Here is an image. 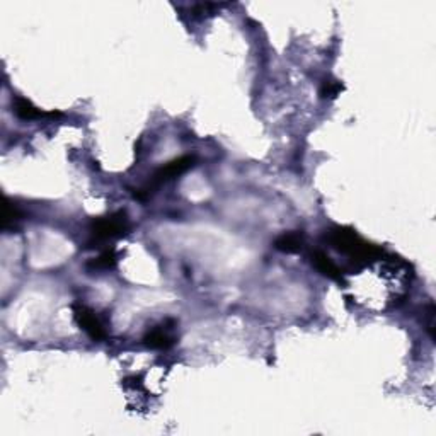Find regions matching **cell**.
Here are the masks:
<instances>
[{
    "label": "cell",
    "instance_id": "cell-8",
    "mask_svg": "<svg viewBox=\"0 0 436 436\" xmlns=\"http://www.w3.org/2000/svg\"><path fill=\"white\" fill-rule=\"evenodd\" d=\"M305 244V235L304 232H288V234H283L281 237H278L275 240V247L278 251L286 252V254H295V252L302 251Z\"/></svg>",
    "mask_w": 436,
    "mask_h": 436
},
{
    "label": "cell",
    "instance_id": "cell-4",
    "mask_svg": "<svg viewBox=\"0 0 436 436\" xmlns=\"http://www.w3.org/2000/svg\"><path fill=\"white\" fill-rule=\"evenodd\" d=\"M72 310H73V317H76V322L78 324V327H81V329L84 331L86 334L93 339V341L95 343L105 341V339L107 338V331H106L105 324H102L101 319L95 315L93 309H89V307L84 304H73Z\"/></svg>",
    "mask_w": 436,
    "mask_h": 436
},
{
    "label": "cell",
    "instance_id": "cell-11",
    "mask_svg": "<svg viewBox=\"0 0 436 436\" xmlns=\"http://www.w3.org/2000/svg\"><path fill=\"white\" fill-rule=\"evenodd\" d=\"M344 90V86L341 84V81H336V78H327L324 81V84L321 87V98L322 99H336L339 94Z\"/></svg>",
    "mask_w": 436,
    "mask_h": 436
},
{
    "label": "cell",
    "instance_id": "cell-9",
    "mask_svg": "<svg viewBox=\"0 0 436 436\" xmlns=\"http://www.w3.org/2000/svg\"><path fill=\"white\" fill-rule=\"evenodd\" d=\"M116 264H118V254H116L114 249H107V251L102 252L101 256L94 257L90 259L89 263L86 264V268L89 269L90 273L94 271H110V269H114Z\"/></svg>",
    "mask_w": 436,
    "mask_h": 436
},
{
    "label": "cell",
    "instance_id": "cell-10",
    "mask_svg": "<svg viewBox=\"0 0 436 436\" xmlns=\"http://www.w3.org/2000/svg\"><path fill=\"white\" fill-rule=\"evenodd\" d=\"M23 218V213H20L18 206L14 203H11L9 199H6V205H4V213H2V227L9 228L14 227L16 222Z\"/></svg>",
    "mask_w": 436,
    "mask_h": 436
},
{
    "label": "cell",
    "instance_id": "cell-6",
    "mask_svg": "<svg viewBox=\"0 0 436 436\" xmlns=\"http://www.w3.org/2000/svg\"><path fill=\"white\" fill-rule=\"evenodd\" d=\"M312 264H314V268L321 273V275L329 278V280L332 281H338V283L346 285L341 268H339V266L336 264L334 261H332L324 251H319L317 249V251L312 252Z\"/></svg>",
    "mask_w": 436,
    "mask_h": 436
},
{
    "label": "cell",
    "instance_id": "cell-7",
    "mask_svg": "<svg viewBox=\"0 0 436 436\" xmlns=\"http://www.w3.org/2000/svg\"><path fill=\"white\" fill-rule=\"evenodd\" d=\"M12 111L23 122H33V119H41V118H60V113H45L33 105L31 101H28L26 98H18L12 101Z\"/></svg>",
    "mask_w": 436,
    "mask_h": 436
},
{
    "label": "cell",
    "instance_id": "cell-3",
    "mask_svg": "<svg viewBox=\"0 0 436 436\" xmlns=\"http://www.w3.org/2000/svg\"><path fill=\"white\" fill-rule=\"evenodd\" d=\"M194 162H196V159L191 155H184V157H179V159H174L169 162V164L162 165L160 169H157L155 174L152 176L151 182H148L147 188L143 189H136L135 193V198L139 199H147L148 196H151L152 191L151 189H155L159 188V186L164 184V182H169L172 179H176V177L182 176L184 172H188L191 167L194 165Z\"/></svg>",
    "mask_w": 436,
    "mask_h": 436
},
{
    "label": "cell",
    "instance_id": "cell-5",
    "mask_svg": "<svg viewBox=\"0 0 436 436\" xmlns=\"http://www.w3.org/2000/svg\"><path fill=\"white\" fill-rule=\"evenodd\" d=\"M174 321H165L160 326L153 327L143 336L145 346L152 348V350H169L176 343V336L172 334L174 327H169Z\"/></svg>",
    "mask_w": 436,
    "mask_h": 436
},
{
    "label": "cell",
    "instance_id": "cell-2",
    "mask_svg": "<svg viewBox=\"0 0 436 436\" xmlns=\"http://www.w3.org/2000/svg\"><path fill=\"white\" fill-rule=\"evenodd\" d=\"M128 232H130V220H128L126 211H116V213L106 215V217L94 218L90 223L93 242L119 239Z\"/></svg>",
    "mask_w": 436,
    "mask_h": 436
},
{
    "label": "cell",
    "instance_id": "cell-1",
    "mask_svg": "<svg viewBox=\"0 0 436 436\" xmlns=\"http://www.w3.org/2000/svg\"><path fill=\"white\" fill-rule=\"evenodd\" d=\"M326 240L336 249V251L343 252V254H348L353 261H356V263H360V261L367 263L368 259H373L375 256L382 254L379 247L361 240L358 235H356L355 230L346 227L331 228V230L326 234Z\"/></svg>",
    "mask_w": 436,
    "mask_h": 436
}]
</instances>
